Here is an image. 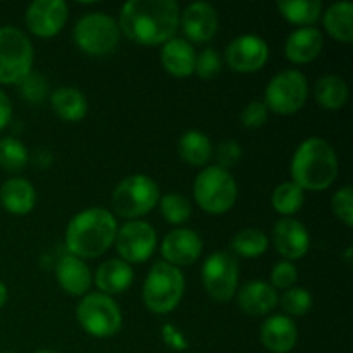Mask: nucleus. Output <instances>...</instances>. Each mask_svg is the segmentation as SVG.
Returning a JSON list of instances; mask_svg holds the SVG:
<instances>
[{
    "instance_id": "nucleus-1",
    "label": "nucleus",
    "mask_w": 353,
    "mask_h": 353,
    "mask_svg": "<svg viewBox=\"0 0 353 353\" xmlns=\"http://www.w3.org/2000/svg\"><path fill=\"white\" fill-rule=\"evenodd\" d=\"M179 14L174 0H130L121 9L117 26L134 43L157 47L174 38Z\"/></svg>"
},
{
    "instance_id": "nucleus-2",
    "label": "nucleus",
    "mask_w": 353,
    "mask_h": 353,
    "mask_svg": "<svg viewBox=\"0 0 353 353\" xmlns=\"http://www.w3.org/2000/svg\"><path fill=\"white\" fill-rule=\"evenodd\" d=\"M116 216L102 207L81 210L76 214L65 230V248L71 255L81 259H97L105 254L116 241Z\"/></svg>"
},
{
    "instance_id": "nucleus-3",
    "label": "nucleus",
    "mask_w": 353,
    "mask_h": 353,
    "mask_svg": "<svg viewBox=\"0 0 353 353\" xmlns=\"http://www.w3.org/2000/svg\"><path fill=\"white\" fill-rule=\"evenodd\" d=\"M290 172L293 183L303 192H323L336 181L340 172L338 155L323 138H307L293 154Z\"/></svg>"
},
{
    "instance_id": "nucleus-4",
    "label": "nucleus",
    "mask_w": 353,
    "mask_h": 353,
    "mask_svg": "<svg viewBox=\"0 0 353 353\" xmlns=\"http://www.w3.org/2000/svg\"><path fill=\"white\" fill-rule=\"evenodd\" d=\"M183 295H185V276L181 269L164 261L155 262L148 271L141 290L145 307L159 316L169 314L179 305Z\"/></svg>"
},
{
    "instance_id": "nucleus-5",
    "label": "nucleus",
    "mask_w": 353,
    "mask_h": 353,
    "mask_svg": "<svg viewBox=\"0 0 353 353\" xmlns=\"http://www.w3.org/2000/svg\"><path fill=\"white\" fill-rule=\"evenodd\" d=\"M161 190L147 174L124 178L112 192V210L123 219L137 221L159 205Z\"/></svg>"
},
{
    "instance_id": "nucleus-6",
    "label": "nucleus",
    "mask_w": 353,
    "mask_h": 353,
    "mask_svg": "<svg viewBox=\"0 0 353 353\" xmlns=\"http://www.w3.org/2000/svg\"><path fill=\"white\" fill-rule=\"evenodd\" d=\"M196 205L205 212L219 216L233 209L238 196V186L230 171L209 165L199 172L193 183Z\"/></svg>"
},
{
    "instance_id": "nucleus-7",
    "label": "nucleus",
    "mask_w": 353,
    "mask_h": 353,
    "mask_svg": "<svg viewBox=\"0 0 353 353\" xmlns=\"http://www.w3.org/2000/svg\"><path fill=\"white\" fill-rule=\"evenodd\" d=\"M119 26L116 19L105 12L85 14L72 30L76 47L86 55L103 57L116 50L119 43Z\"/></svg>"
},
{
    "instance_id": "nucleus-8",
    "label": "nucleus",
    "mask_w": 353,
    "mask_h": 353,
    "mask_svg": "<svg viewBox=\"0 0 353 353\" xmlns=\"http://www.w3.org/2000/svg\"><path fill=\"white\" fill-rule=\"evenodd\" d=\"M33 45L14 26L0 28V85H17L33 71Z\"/></svg>"
},
{
    "instance_id": "nucleus-9",
    "label": "nucleus",
    "mask_w": 353,
    "mask_h": 353,
    "mask_svg": "<svg viewBox=\"0 0 353 353\" xmlns=\"http://www.w3.org/2000/svg\"><path fill=\"white\" fill-rule=\"evenodd\" d=\"M79 326L95 338H110L123 326V312L112 296L103 293H86L76 309Z\"/></svg>"
},
{
    "instance_id": "nucleus-10",
    "label": "nucleus",
    "mask_w": 353,
    "mask_h": 353,
    "mask_svg": "<svg viewBox=\"0 0 353 353\" xmlns=\"http://www.w3.org/2000/svg\"><path fill=\"white\" fill-rule=\"evenodd\" d=\"M309 97V81L299 69H285L268 83L264 105L278 116H293L299 112Z\"/></svg>"
},
{
    "instance_id": "nucleus-11",
    "label": "nucleus",
    "mask_w": 353,
    "mask_h": 353,
    "mask_svg": "<svg viewBox=\"0 0 353 353\" xmlns=\"http://www.w3.org/2000/svg\"><path fill=\"white\" fill-rule=\"evenodd\" d=\"M202 285L207 295L216 302H230L238 290L240 265L228 252H216L209 255L202 265Z\"/></svg>"
},
{
    "instance_id": "nucleus-12",
    "label": "nucleus",
    "mask_w": 353,
    "mask_h": 353,
    "mask_svg": "<svg viewBox=\"0 0 353 353\" xmlns=\"http://www.w3.org/2000/svg\"><path fill=\"white\" fill-rule=\"evenodd\" d=\"M116 250L126 264H143L157 248V233L145 221H128L117 230Z\"/></svg>"
},
{
    "instance_id": "nucleus-13",
    "label": "nucleus",
    "mask_w": 353,
    "mask_h": 353,
    "mask_svg": "<svg viewBox=\"0 0 353 353\" xmlns=\"http://www.w3.org/2000/svg\"><path fill=\"white\" fill-rule=\"evenodd\" d=\"M224 61L240 74L261 71L269 61L268 41L257 34H240L226 47Z\"/></svg>"
},
{
    "instance_id": "nucleus-14",
    "label": "nucleus",
    "mask_w": 353,
    "mask_h": 353,
    "mask_svg": "<svg viewBox=\"0 0 353 353\" xmlns=\"http://www.w3.org/2000/svg\"><path fill=\"white\" fill-rule=\"evenodd\" d=\"M68 16L69 7L62 0H34L28 6L24 21L34 37L52 38L61 33Z\"/></svg>"
},
{
    "instance_id": "nucleus-15",
    "label": "nucleus",
    "mask_w": 353,
    "mask_h": 353,
    "mask_svg": "<svg viewBox=\"0 0 353 353\" xmlns=\"http://www.w3.org/2000/svg\"><path fill=\"white\" fill-rule=\"evenodd\" d=\"M203 241L196 231L190 228H178V230L169 231L164 236L161 245V254L164 262L183 268V265H192L202 255Z\"/></svg>"
},
{
    "instance_id": "nucleus-16",
    "label": "nucleus",
    "mask_w": 353,
    "mask_h": 353,
    "mask_svg": "<svg viewBox=\"0 0 353 353\" xmlns=\"http://www.w3.org/2000/svg\"><path fill=\"white\" fill-rule=\"evenodd\" d=\"M179 26L193 43H207L212 40L219 28L216 7L209 2H193L179 14Z\"/></svg>"
},
{
    "instance_id": "nucleus-17",
    "label": "nucleus",
    "mask_w": 353,
    "mask_h": 353,
    "mask_svg": "<svg viewBox=\"0 0 353 353\" xmlns=\"http://www.w3.org/2000/svg\"><path fill=\"white\" fill-rule=\"evenodd\" d=\"M272 243L276 252L285 261H299L305 257L310 248V234L300 221L293 217H283L272 230Z\"/></svg>"
},
{
    "instance_id": "nucleus-18",
    "label": "nucleus",
    "mask_w": 353,
    "mask_h": 353,
    "mask_svg": "<svg viewBox=\"0 0 353 353\" xmlns=\"http://www.w3.org/2000/svg\"><path fill=\"white\" fill-rule=\"evenodd\" d=\"M261 341L265 350L272 353L292 352L299 341L296 324L283 314L268 317L261 326Z\"/></svg>"
},
{
    "instance_id": "nucleus-19",
    "label": "nucleus",
    "mask_w": 353,
    "mask_h": 353,
    "mask_svg": "<svg viewBox=\"0 0 353 353\" xmlns=\"http://www.w3.org/2000/svg\"><path fill=\"white\" fill-rule=\"evenodd\" d=\"M59 286L71 296H83L92 286V271L85 261L68 254L55 265Z\"/></svg>"
},
{
    "instance_id": "nucleus-20",
    "label": "nucleus",
    "mask_w": 353,
    "mask_h": 353,
    "mask_svg": "<svg viewBox=\"0 0 353 353\" xmlns=\"http://www.w3.org/2000/svg\"><path fill=\"white\" fill-rule=\"evenodd\" d=\"M324 47V37L317 28H299L285 41V55L293 64L316 61Z\"/></svg>"
},
{
    "instance_id": "nucleus-21",
    "label": "nucleus",
    "mask_w": 353,
    "mask_h": 353,
    "mask_svg": "<svg viewBox=\"0 0 353 353\" xmlns=\"http://www.w3.org/2000/svg\"><path fill=\"white\" fill-rule=\"evenodd\" d=\"M196 52L185 38H171L162 45V68L174 78H188L195 72Z\"/></svg>"
},
{
    "instance_id": "nucleus-22",
    "label": "nucleus",
    "mask_w": 353,
    "mask_h": 353,
    "mask_svg": "<svg viewBox=\"0 0 353 353\" xmlns=\"http://www.w3.org/2000/svg\"><path fill=\"white\" fill-rule=\"evenodd\" d=\"M278 293L269 283L250 281L238 290L236 302L240 310L248 316H268L278 305Z\"/></svg>"
},
{
    "instance_id": "nucleus-23",
    "label": "nucleus",
    "mask_w": 353,
    "mask_h": 353,
    "mask_svg": "<svg viewBox=\"0 0 353 353\" xmlns=\"http://www.w3.org/2000/svg\"><path fill=\"white\" fill-rule=\"evenodd\" d=\"M134 278L133 268L121 259H109L99 265L95 272V285L103 295H119L131 286Z\"/></svg>"
},
{
    "instance_id": "nucleus-24",
    "label": "nucleus",
    "mask_w": 353,
    "mask_h": 353,
    "mask_svg": "<svg viewBox=\"0 0 353 353\" xmlns=\"http://www.w3.org/2000/svg\"><path fill=\"white\" fill-rule=\"evenodd\" d=\"M0 202L7 212L14 214V216H26L34 209L37 190L28 179H7L0 186Z\"/></svg>"
},
{
    "instance_id": "nucleus-25",
    "label": "nucleus",
    "mask_w": 353,
    "mask_h": 353,
    "mask_svg": "<svg viewBox=\"0 0 353 353\" xmlns=\"http://www.w3.org/2000/svg\"><path fill=\"white\" fill-rule=\"evenodd\" d=\"M50 105L54 112L68 123H78L88 114V100L85 93L71 86H61L50 95Z\"/></svg>"
},
{
    "instance_id": "nucleus-26",
    "label": "nucleus",
    "mask_w": 353,
    "mask_h": 353,
    "mask_svg": "<svg viewBox=\"0 0 353 353\" xmlns=\"http://www.w3.org/2000/svg\"><path fill=\"white\" fill-rule=\"evenodd\" d=\"M323 24L327 34L340 43L353 41V3L336 2L326 9Z\"/></svg>"
},
{
    "instance_id": "nucleus-27",
    "label": "nucleus",
    "mask_w": 353,
    "mask_h": 353,
    "mask_svg": "<svg viewBox=\"0 0 353 353\" xmlns=\"http://www.w3.org/2000/svg\"><path fill=\"white\" fill-rule=\"evenodd\" d=\"M179 157L186 162V164L193 165V168H202V165L209 164V161L214 155L212 143H210L209 137L202 131H186L181 134L178 143Z\"/></svg>"
},
{
    "instance_id": "nucleus-28",
    "label": "nucleus",
    "mask_w": 353,
    "mask_h": 353,
    "mask_svg": "<svg viewBox=\"0 0 353 353\" xmlns=\"http://www.w3.org/2000/svg\"><path fill=\"white\" fill-rule=\"evenodd\" d=\"M314 97L323 109L340 110L348 100V85L340 76L326 74L317 79Z\"/></svg>"
},
{
    "instance_id": "nucleus-29",
    "label": "nucleus",
    "mask_w": 353,
    "mask_h": 353,
    "mask_svg": "<svg viewBox=\"0 0 353 353\" xmlns=\"http://www.w3.org/2000/svg\"><path fill=\"white\" fill-rule=\"evenodd\" d=\"M278 9L288 23L312 28L323 14V2L319 0H279Z\"/></svg>"
},
{
    "instance_id": "nucleus-30",
    "label": "nucleus",
    "mask_w": 353,
    "mask_h": 353,
    "mask_svg": "<svg viewBox=\"0 0 353 353\" xmlns=\"http://www.w3.org/2000/svg\"><path fill=\"white\" fill-rule=\"evenodd\" d=\"M269 238L264 231L255 230V228H247V230L238 231L231 240V248L236 255L245 259L261 257L268 252Z\"/></svg>"
},
{
    "instance_id": "nucleus-31",
    "label": "nucleus",
    "mask_w": 353,
    "mask_h": 353,
    "mask_svg": "<svg viewBox=\"0 0 353 353\" xmlns=\"http://www.w3.org/2000/svg\"><path fill=\"white\" fill-rule=\"evenodd\" d=\"M305 202V195L300 186H296L293 181H285L276 186L272 192L271 203L278 214L283 217H292L293 214L299 212Z\"/></svg>"
},
{
    "instance_id": "nucleus-32",
    "label": "nucleus",
    "mask_w": 353,
    "mask_h": 353,
    "mask_svg": "<svg viewBox=\"0 0 353 353\" xmlns=\"http://www.w3.org/2000/svg\"><path fill=\"white\" fill-rule=\"evenodd\" d=\"M30 162V152L26 145L14 137L0 140V168L7 172H19Z\"/></svg>"
},
{
    "instance_id": "nucleus-33",
    "label": "nucleus",
    "mask_w": 353,
    "mask_h": 353,
    "mask_svg": "<svg viewBox=\"0 0 353 353\" xmlns=\"http://www.w3.org/2000/svg\"><path fill=\"white\" fill-rule=\"evenodd\" d=\"M161 203V214L169 224H183L192 216V203L181 193H165L159 200Z\"/></svg>"
},
{
    "instance_id": "nucleus-34",
    "label": "nucleus",
    "mask_w": 353,
    "mask_h": 353,
    "mask_svg": "<svg viewBox=\"0 0 353 353\" xmlns=\"http://www.w3.org/2000/svg\"><path fill=\"white\" fill-rule=\"evenodd\" d=\"M278 303L288 316L300 317L310 312L314 299L309 290L302 288V286H293V288L285 290V293L278 299Z\"/></svg>"
},
{
    "instance_id": "nucleus-35",
    "label": "nucleus",
    "mask_w": 353,
    "mask_h": 353,
    "mask_svg": "<svg viewBox=\"0 0 353 353\" xmlns=\"http://www.w3.org/2000/svg\"><path fill=\"white\" fill-rule=\"evenodd\" d=\"M17 92L26 102L41 103L48 97V83L43 74L31 71L17 83Z\"/></svg>"
},
{
    "instance_id": "nucleus-36",
    "label": "nucleus",
    "mask_w": 353,
    "mask_h": 353,
    "mask_svg": "<svg viewBox=\"0 0 353 353\" xmlns=\"http://www.w3.org/2000/svg\"><path fill=\"white\" fill-rule=\"evenodd\" d=\"M221 69H223V59L216 48H205L200 54H196L195 61V72L193 74L199 76L200 79H214L219 76Z\"/></svg>"
},
{
    "instance_id": "nucleus-37",
    "label": "nucleus",
    "mask_w": 353,
    "mask_h": 353,
    "mask_svg": "<svg viewBox=\"0 0 353 353\" xmlns=\"http://www.w3.org/2000/svg\"><path fill=\"white\" fill-rule=\"evenodd\" d=\"M331 209L345 226H353V188L350 185L343 186L334 193L331 199Z\"/></svg>"
},
{
    "instance_id": "nucleus-38",
    "label": "nucleus",
    "mask_w": 353,
    "mask_h": 353,
    "mask_svg": "<svg viewBox=\"0 0 353 353\" xmlns=\"http://www.w3.org/2000/svg\"><path fill=\"white\" fill-rule=\"evenodd\" d=\"M296 279H299V269H296V265L293 262L281 261L272 268L271 283L269 285L274 290H288L295 286Z\"/></svg>"
},
{
    "instance_id": "nucleus-39",
    "label": "nucleus",
    "mask_w": 353,
    "mask_h": 353,
    "mask_svg": "<svg viewBox=\"0 0 353 353\" xmlns=\"http://www.w3.org/2000/svg\"><path fill=\"white\" fill-rule=\"evenodd\" d=\"M269 110L264 105V102L261 100H254V102L248 103L243 110H241V126L247 128V130H259V128L264 126L268 123Z\"/></svg>"
},
{
    "instance_id": "nucleus-40",
    "label": "nucleus",
    "mask_w": 353,
    "mask_h": 353,
    "mask_svg": "<svg viewBox=\"0 0 353 353\" xmlns=\"http://www.w3.org/2000/svg\"><path fill=\"white\" fill-rule=\"evenodd\" d=\"M241 155H243V150H241L240 143L234 140H226L223 143L217 145L216 148V161L217 168H223L226 171H230L231 168L240 162Z\"/></svg>"
},
{
    "instance_id": "nucleus-41",
    "label": "nucleus",
    "mask_w": 353,
    "mask_h": 353,
    "mask_svg": "<svg viewBox=\"0 0 353 353\" xmlns=\"http://www.w3.org/2000/svg\"><path fill=\"white\" fill-rule=\"evenodd\" d=\"M161 334H162V340H164V343L168 345L169 348H172V350L183 352L188 348V341H186L185 334H183L181 331L174 326V324H171V323L162 324Z\"/></svg>"
},
{
    "instance_id": "nucleus-42",
    "label": "nucleus",
    "mask_w": 353,
    "mask_h": 353,
    "mask_svg": "<svg viewBox=\"0 0 353 353\" xmlns=\"http://www.w3.org/2000/svg\"><path fill=\"white\" fill-rule=\"evenodd\" d=\"M12 117V103H10L9 97L0 90V131L7 128Z\"/></svg>"
},
{
    "instance_id": "nucleus-43",
    "label": "nucleus",
    "mask_w": 353,
    "mask_h": 353,
    "mask_svg": "<svg viewBox=\"0 0 353 353\" xmlns=\"http://www.w3.org/2000/svg\"><path fill=\"white\" fill-rule=\"evenodd\" d=\"M34 164H38L40 168H47V165H50L52 162V155L48 154L47 150H38L37 154H34Z\"/></svg>"
},
{
    "instance_id": "nucleus-44",
    "label": "nucleus",
    "mask_w": 353,
    "mask_h": 353,
    "mask_svg": "<svg viewBox=\"0 0 353 353\" xmlns=\"http://www.w3.org/2000/svg\"><path fill=\"white\" fill-rule=\"evenodd\" d=\"M7 299H9V292H7V286L0 281V309L6 305Z\"/></svg>"
},
{
    "instance_id": "nucleus-45",
    "label": "nucleus",
    "mask_w": 353,
    "mask_h": 353,
    "mask_svg": "<svg viewBox=\"0 0 353 353\" xmlns=\"http://www.w3.org/2000/svg\"><path fill=\"white\" fill-rule=\"evenodd\" d=\"M350 255H352V248H347V264H350Z\"/></svg>"
},
{
    "instance_id": "nucleus-46",
    "label": "nucleus",
    "mask_w": 353,
    "mask_h": 353,
    "mask_svg": "<svg viewBox=\"0 0 353 353\" xmlns=\"http://www.w3.org/2000/svg\"><path fill=\"white\" fill-rule=\"evenodd\" d=\"M34 353H59V352H55V350H38Z\"/></svg>"
},
{
    "instance_id": "nucleus-47",
    "label": "nucleus",
    "mask_w": 353,
    "mask_h": 353,
    "mask_svg": "<svg viewBox=\"0 0 353 353\" xmlns=\"http://www.w3.org/2000/svg\"><path fill=\"white\" fill-rule=\"evenodd\" d=\"M3 353H12V352H3Z\"/></svg>"
}]
</instances>
